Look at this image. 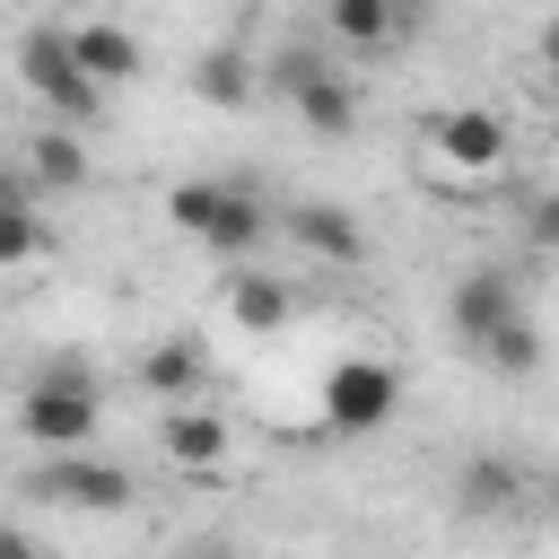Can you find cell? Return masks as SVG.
<instances>
[{
  "instance_id": "obj_1",
  "label": "cell",
  "mask_w": 559,
  "mask_h": 559,
  "mask_svg": "<svg viewBox=\"0 0 559 559\" xmlns=\"http://www.w3.org/2000/svg\"><path fill=\"white\" fill-rule=\"evenodd\" d=\"M96 419H105L96 367H87V358H70V349H52V358L26 376V393H17V428H26L44 454H87Z\"/></svg>"
},
{
  "instance_id": "obj_2",
  "label": "cell",
  "mask_w": 559,
  "mask_h": 559,
  "mask_svg": "<svg viewBox=\"0 0 559 559\" xmlns=\"http://www.w3.org/2000/svg\"><path fill=\"white\" fill-rule=\"evenodd\" d=\"M166 218H175L192 245L227 253V262H245V253L271 236V210H262L245 183H218V175H183V183L166 192Z\"/></svg>"
},
{
  "instance_id": "obj_3",
  "label": "cell",
  "mask_w": 559,
  "mask_h": 559,
  "mask_svg": "<svg viewBox=\"0 0 559 559\" xmlns=\"http://www.w3.org/2000/svg\"><path fill=\"white\" fill-rule=\"evenodd\" d=\"M17 79H26V96H35L61 131H87V122L105 114V96L79 79V61H70L61 26H26V44H17Z\"/></svg>"
},
{
  "instance_id": "obj_4",
  "label": "cell",
  "mask_w": 559,
  "mask_h": 559,
  "mask_svg": "<svg viewBox=\"0 0 559 559\" xmlns=\"http://www.w3.org/2000/svg\"><path fill=\"white\" fill-rule=\"evenodd\" d=\"M26 498L70 507V515H114V507H131V472L105 463V454H44L26 472Z\"/></svg>"
},
{
  "instance_id": "obj_5",
  "label": "cell",
  "mask_w": 559,
  "mask_h": 559,
  "mask_svg": "<svg viewBox=\"0 0 559 559\" xmlns=\"http://www.w3.org/2000/svg\"><path fill=\"white\" fill-rule=\"evenodd\" d=\"M393 411H402V376H393L384 358H341V367L323 376V428H341V437H376Z\"/></svg>"
},
{
  "instance_id": "obj_6",
  "label": "cell",
  "mask_w": 559,
  "mask_h": 559,
  "mask_svg": "<svg viewBox=\"0 0 559 559\" xmlns=\"http://www.w3.org/2000/svg\"><path fill=\"white\" fill-rule=\"evenodd\" d=\"M428 140H437V157H445L454 175H498L507 148H515V122H507L498 105H454V114L428 122Z\"/></svg>"
},
{
  "instance_id": "obj_7",
  "label": "cell",
  "mask_w": 559,
  "mask_h": 559,
  "mask_svg": "<svg viewBox=\"0 0 559 559\" xmlns=\"http://www.w3.org/2000/svg\"><path fill=\"white\" fill-rule=\"evenodd\" d=\"M61 44H70V61H79V79L105 96V87H122V79H140V35L131 26H114V17H79V26H61Z\"/></svg>"
},
{
  "instance_id": "obj_8",
  "label": "cell",
  "mask_w": 559,
  "mask_h": 559,
  "mask_svg": "<svg viewBox=\"0 0 559 559\" xmlns=\"http://www.w3.org/2000/svg\"><path fill=\"white\" fill-rule=\"evenodd\" d=\"M445 314H454V341H463V349H480L489 332H507V323L524 314V288H515L507 271H463V280H454V297H445Z\"/></svg>"
},
{
  "instance_id": "obj_9",
  "label": "cell",
  "mask_w": 559,
  "mask_h": 559,
  "mask_svg": "<svg viewBox=\"0 0 559 559\" xmlns=\"http://www.w3.org/2000/svg\"><path fill=\"white\" fill-rule=\"evenodd\" d=\"M280 227H288V245L297 253H314V262H367V227L341 210V201H297V210H280Z\"/></svg>"
},
{
  "instance_id": "obj_10",
  "label": "cell",
  "mask_w": 559,
  "mask_h": 559,
  "mask_svg": "<svg viewBox=\"0 0 559 559\" xmlns=\"http://www.w3.org/2000/svg\"><path fill=\"white\" fill-rule=\"evenodd\" d=\"M227 323H236V332H253V341H271V332H288V323H297V288H288L280 271L236 262V271H227Z\"/></svg>"
},
{
  "instance_id": "obj_11",
  "label": "cell",
  "mask_w": 559,
  "mask_h": 559,
  "mask_svg": "<svg viewBox=\"0 0 559 559\" xmlns=\"http://www.w3.org/2000/svg\"><path fill=\"white\" fill-rule=\"evenodd\" d=\"M201 384H210V341H201V332H166V341L140 349V393H157V402L183 411Z\"/></svg>"
},
{
  "instance_id": "obj_12",
  "label": "cell",
  "mask_w": 559,
  "mask_h": 559,
  "mask_svg": "<svg viewBox=\"0 0 559 559\" xmlns=\"http://www.w3.org/2000/svg\"><path fill=\"white\" fill-rule=\"evenodd\" d=\"M26 192H79L87 183V140L79 131H61V122H44L35 140H26Z\"/></svg>"
},
{
  "instance_id": "obj_13",
  "label": "cell",
  "mask_w": 559,
  "mask_h": 559,
  "mask_svg": "<svg viewBox=\"0 0 559 559\" xmlns=\"http://www.w3.org/2000/svg\"><path fill=\"white\" fill-rule=\"evenodd\" d=\"M288 105H297V122H306L314 140H349V131H358V114H367V105H358V87H349V70H323V79H306Z\"/></svg>"
},
{
  "instance_id": "obj_14",
  "label": "cell",
  "mask_w": 559,
  "mask_h": 559,
  "mask_svg": "<svg viewBox=\"0 0 559 559\" xmlns=\"http://www.w3.org/2000/svg\"><path fill=\"white\" fill-rule=\"evenodd\" d=\"M157 445H166V454H175L183 472H218V463H227V419H218V411H192V402H183V411H175V419L157 428Z\"/></svg>"
},
{
  "instance_id": "obj_15",
  "label": "cell",
  "mask_w": 559,
  "mask_h": 559,
  "mask_svg": "<svg viewBox=\"0 0 559 559\" xmlns=\"http://www.w3.org/2000/svg\"><path fill=\"white\" fill-rule=\"evenodd\" d=\"M323 35H332L341 52H376V44L402 35V9H393V0H332V9H323Z\"/></svg>"
},
{
  "instance_id": "obj_16",
  "label": "cell",
  "mask_w": 559,
  "mask_h": 559,
  "mask_svg": "<svg viewBox=\"0 0 559 559\" xmlns=\"http://www.w3.org/2000/svg\"><path fill=\"white\" fill-rule=\"evenodd\" d=\"M253 87H262V79H253V61H245L236 44H210V52L192 61V96H201V105H218V114L253 105Z\"/></svg>"
},
{
  "instance_id": "obj_17",
  "label": "cell",
  "mask_w": 559,
  "mask_h": 559,
  "mask_svg": "<svg viewBox=\"0 0 559 559\" xmlns=\"http://www.w3.org/2000/svg\"><path fill=\"white\" fill-rule=\"evenodd\" d=\"M454 489H463V515H507L524 498V463L515 454H472Z\"/></svg>"
},
{
  "instance_id": "obj_18",
  "label": "cell",
  "mask_w": 559,
  "mask_h": 559,
  "mask_svg": "<svg viewBox=\"0 0 559 559\" xmlns=\"http://www.w3.org/2000/svg\"><path fill=\"white\" fill-rule=\"evenodd\" d=\"M472 358H480V367H498V376H533V367H542V323H533V314H515V323H507V332H489Z\"/></svg>"
},
{
  "instance_id": "obj_19",
  "label": "cell",
  "mask_w": 559,
  "mask_h": 559,
  "mask_svg": "<svg viewBox=\"0 0 559 559\" xmlns=\"http://www.w3.org/2000/svg\"><path fill=\"white\" fill-rule=\"evenodd\" d=\"M323 70H341V61H332V52H314V44H280L253 79H262V87H280V96H297V87H306V79H323Z\"/></svg>"
},
{
  "instance_id": "obj_20",
  "label": "cell",
  "mask_w": 559,
  "mask_h": 559,
  "mask_svg": "<svg viewBox=\"0 0 559 559\" xmlns=\"http://www.w3.org/2000/svg\"><path fill=\"white\" fill-rule=\"evenodd\" d=\"M52 253V227H44V210H0V271H17V262H44Z\"/></svg>"
},
{
  "instance_id": "obj_21",
  "label": "cell",
  "mask_w": 559,
  "mask_h": 559,
  "mask_svg": "<svg viewBox=\"0 0 559 559\" xmlns=\"http://www.w3.org/2000/svg\"><path fill=\"white\" fill-rule=\"evenodd\" d=\"M0 210H35V192H26V175L0 157Z\"/></svg>"
},
{
  "instance_id": "obj_22",
  "label": "cell",
  "mask_w": 559,
  "mask_h": 559,
  "mask_svg": "<svg viewBox=\"0 0 559 559\" xmlns=\"http://www.w3.org/2000/svg\"><path fill=\"white\" fill-rule=\"evenodd\" d=\"M0 559H44V550H35V542H26L17 524H0Z\"/></svg>"
},
{
  "instance_id": "obj_23",
  "label": "cell",
  "mask_w": 559,
  "mask_h": 559,
  "mask_svg": "<svg viewBox=\"0 0 559 559\" xmlns=\"http://www.w3.org/2000/svg\"><path fill=\"white\" fill-rule=\"evenodd\" d=\"M183 559H218V550H183Z\"/></svg>"
}]
</instances>
